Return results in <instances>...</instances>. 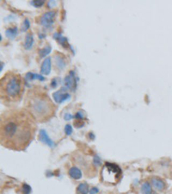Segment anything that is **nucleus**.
Wrapping results in <instances>:
<instances>
[{"label":"nucleus","instance_id":"nucleus-9","mask_svg":"<svg viewBox=\"0 0 172 194\" xmlns=\"http://www.w3.org/2000/svg\"><path fill=\"white\" fill-rule=\"evenodd\" d=\"M61 91L62 90L56 91V92L53 93V98H54V99L57 103H61L64 100H66V99L70 98V95L68 93H62Z\"/></svg>","mask_w":172,"mask_h":194},{"label":"nucleus","instance_id":"nucleus-10","mask_svg":"<svg viewBox=\"0 0 172 194\" xmlns=\"http://www.w3.org/2000/svg\"><path fill=\"white\" fill-rule=\"evenodd\" d=\"M69 175L71 178L74 179V180H79L82 178V172L79 168L73 167V168H70L69 172H68Z\"/></svg>","mask_w":172,"mask_h":194},{"label":"nucleus","instance_id":"nucleus-24","mask_svg":"<svg viewBox=\"0 0 172 194\" xmlns=\"http://www.w3.org/2000/svg\"><path fill=\"white\" fill-rule=\"evenodd\" d=\"M71 118H72V116H71V115L66 114V116H65V119H66V120H70Z\"/></svg>","mask_w":172,"mask_h":194},{"label":"nucleus","instance_id":"nucleus-20","mask_svg":"<svg viewBox=\"0 0 172 194\" xmlns=\"http://www.w3.org/2000/svg\"><path fill=\"white\" fill-rule=\"evenodd\" d=\"M65 132H66V135H71V132H72V127L70 125V124H67L66 125V127H65Z\"/></svg>","mask_w":172,"mask_h":194},{"label":"nucleus","instance_id":"nucleus-17","mask_svg":"<svg viewBox=\"0 0 172 194\" xmlns=\"http://www.w3.org/2000/svg\"><path fill=\"white\" fill-rule=\"evenodd\" d=\"M50 51H51V47H50V46H47V47H46V48L40 49V52H39L40 57H44V56L47 55V54L50 53Z\"/></svg>","mask_w":172,"mask_h":194},{"label":"nucleus","instance_id":"nucleus-22","mask_svg":"<svg viewBox=\"0 0 172 194\" xmlns=\"http://www.w3.org/2000/svg\"><path fill=\"white\" fill-rule=\"evenodd\" d=\"M29 28V22H28V19H25V21H24V23H23V30H26Z\"/></svg>","mask_w":172,"mask_h":194},{"label":"nucleus","instance_id":"nucleus-19","mask_svg":"<svg viewBox=\"0 0 172 194\" xmlns=\"http://www.w3.org/2000/svg\"><path fill=\"white\" fill-rule=\"evenodd\" d=\"M23 193L24 194H28L30 193V192H31V188H30V186L28 185L24 184L23 186Z\"/></svg>","mask_w":172,"mask_h":194},{"label":"nucleus","instance_id":"nucleus-5","mask_svg":"<svg viewBox=\"0 0 172 194\" xmlns=\"http://www.w3.org/2000/svg\"><path fill=\"white\" fill-rule=\"evenodd\" d=\"M56 12L55 11H48V12L43 14V16L40 17V24L44 27H49L52 25L54 21Z\"/></svg>","mask_w":172,"mask_h":194},{"label":"nucleus","instance_id":"nucleus-15","mask_svg":"<svg viewBox=\"0 0 172 194\" xmlns=\"http://www.w3.org/2000/svg\"><path fill=\"white\" fill-rule=\"evenodd\" d=\"M78 192L80 194H87L89 192L88 189V185L86 183H81L78 186Z\"/></svg>","mask_w":172,"mask_h":194},{"label":"nucleus","instance_id":"nucleus-3","mask_svg":"<svg viewBox=\"0 0 172 194\" xmlns=\"http://www.w3.org/2000/svg\"><path fill=\"white\" fill-rule=\"evenodd\" d=\"M24 92V79L16 72H8L1 78V99L5 102H19Z\"/></svg>","mask_w":172,"mask_h":194},{"label":"nucleus","instance_id":"nucleus-23","mask_svg":"<svg viewBox=\"0 0 172 194\" xmlns=\"http://www.w3.org/2000/svg\"><path fill=\"white\" fill-rule=\"evenodd\" d=\"M99 192V190L96 188V187H94V188H92L91 190V192H90V194H96L97 193Z\"/></svg>","mask_w":172,"mask_h":194},{"label":"nucleus","instance_id":"nucleus-21","mask_svg":"<svg viewBox=\"0 0 172 194\" xmlns=\"http://www.w3.org/2000/svg\"><path fill=\"white\" fill-rule=\"evenodd\" d=\"M32 4L35 5V7H40V6L44 4V1H33Z\"/></svg>","mask_w":172,"mask_h":194},{"label":"nucleus","instance_id":"nucleus-8","mask_svg":"<svg viewBox=\"0 0 172 194\" xmlns=\"http://www.w3.org/2000/svg\"><path fill=\"white\" fill-rule=\"evenodd\" d=\"M151 185L155 189H157L159 191L164 190V188L166 186L164 181L162 180L161 179H159V178H152L151 179Z\"/></svg>","mask_w":172,"mask_h":194},{"label":"nucleus","instance_id":"nucleus-7","mask_svg":"<svg viewBox=\"0 0 172 194\" xmlns=\"http://www.w3.org/2000/svg\"><path fill=\"white\" fill-rule=\"evenodd\" d=\"M64 84L66 86V87L67 89L70 90H75L76 88V81L75 78L73 76L71 75H67L65 79H64Z\"/></svg>","mask_w":172,"mask_h":194},{"label":"nucleus","instance_id":"nucleus-6","mask_svg":"<svg viewBox=\"0 0 172 194\" xmlns=\"http://www.w3.org/2000/svg\"><path fill=\"white\" fill-rule=\"evenodd\" d=\"M50 71H51V58L47 57V59H45V61H43V63L41 65L40 72L42 74L47 75L50 73Z\"/></svg>","mask_w":172,"mask_h":194},{"label":"nucleus","instance_id":"nucleus-11","mask_svg":"<svg viewBox=\"0 0 172 194\" xmlns=\"http://www.w3.org/2000/svg\"><path fill=\"white\" fill-rule=\"evenodd\" d=\"M39 137H40V140L42 142H44L45 144L48 145L49 147H53V142H52V140L48 137V136L47 135L46 131L41 129L40 130V134H39Z\"/></svg>","mask_w":172,"mask_h":194},{"label":"nucleus","instance_id":"nucleus-4","mask_svg":"<svg viewBox=\"0 0 172 194\" xmlns=\"http://www.w3.org/2000/svg\"><path fill=\"white\" fill-rule=\"evenodd\" d=\"M121 176V169L114 163L108 162L102 169V179L105 183L115 185Z\"/></svg>","mask_w":172,"mask_h":194},{"label":"nucleus","instance_id":"nucleus-18","mask_svg":"<svg viewBox=\"0 0 172 194\" xmlns=\"http://www.w3.org/2000/svg\"><path fill=\"white\" fill-rule=\"evenodd\" d=\"M93 163L96 167H98L101 165V160H100V158L97 156V155H95L93 157Z\"/></svg>","mask_w":172,"mask_h":194},{"label":"nucleus","instance_id":"nucleus-2","mask_svg":"<svg viewBox=\"0 0 172 194\" xmlns=\"http://www.w3.org/2000/svg\"><path fill=\"white\" fill-rule=\"evenodd\" d=\"M56 109V105L43 89L35 86L28 91L25 98V110L36 122H47L54 116Z\"/></svg>","mask_w":172,"mask_h":194},{"label":"nucleus","instance_id":"nucleus-1","mask_svg":"<svg viewBox=\"0 0 172 194\" xmlns=\"http://www.w3.org/2000/svg\"><path fill=\"white\" fill-rule=\"evenodd\" d=\"M35 122L25 109H13L2 113L0 120L1 145L15 151L25 150L35 136Z\"/></svg>","mask_w":172,"mask_h":194},{"label":"nucleus","instance_id":"nucleus-12","mask_svg":"<svg viewBox=\"0 0 172 194\" xmlns=\"http://www.w3.org/2000/svg\"><path fill=\"white\" fill-rule=\"evenodd\" d=\"M64 55H62L61 53H59L58 56H55V64L59 67V69H62L65 67L66 66V61L65 58L63 57Z\"/></svg>","mask_w":172,"mask_h":194},{"label":"nucleus","instance_id":"nucleus-16","mask_svg":"<svg viewBox=\"0 0 172 194\" xmlns=\"http://www.w3.org/2000/svg\"><path fill=\"white\" fill-rule=\"evenodd\" d=\"M17 33V29L16 28H13V29H8L6 30V36L10 38H14L16 36Z\"/></svg>","mask_w":172,"mask_h":194},{"label":"nucleus","instance_id":"nucleus-14","mask_svg":"<svg viewBox=\"0 0 172 194\" xmlns=\"http://www.w3.org/2000/svg\"><path fill=\"white\" fill-rule=\"evenodd\" d=\"M141 191L143 194H152V191H151V185L148 182H145L142 186H141Z\"/></svg>","mask_w":172,"mask_h":194},{"label":"nucleus","instance_id":"nucleus-13","mask_svg":"<svg viewBox=\"0 0 172 194\" xmlns=\"http://www.w3.org/2000/svg\"><path fill=\"white\" fill-rule=\"evenodd\" d=\"M33 42H34V39H33V36L31 33H28L26 36L25 38V43H24V48H26L27 50L30 49L33 46Z\"/></svg>","mask_w":172,"mask_h":194}]
</instances>
